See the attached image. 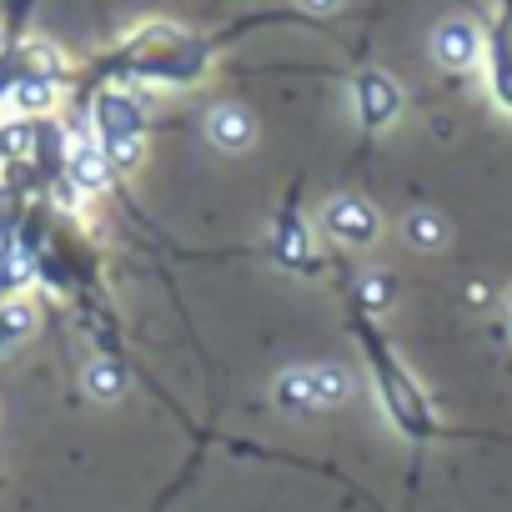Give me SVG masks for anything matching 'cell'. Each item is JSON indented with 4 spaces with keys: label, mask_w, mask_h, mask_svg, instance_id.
<instances>
[{
    "label": "cell",
    "mask_w": 512,
    "mask_h": 512,
    "mask_svg": "<svg viewBox=\"0 0 512 512\" xmlns=\"http://www.w3.org/2000/svg\"><path fill=\"white\" fill-rule=\"evenodd\" d=\"M377 211L362 201V196H332L322 206V231L342 246H372L377 241Z\"/></svg>",
    "instance_id": "1"
},
{
    "label": "cell",
    "mask_w": 512,
    "mask_h": 512,
    "mask_svg": "<svg viewBox=\"0 0 512 512\" xmlns=\"http://www.w3.org/2000/svg\"><path fill=\"white\" fill-rule=\"evenodd\" d=\"M487 71H492L497 101L512 111V0H502V11H497V21H492V36H487Z\"/></svg>",
    "instance_id": "2"
},
{
    "label": "cell",
    "mask_w": 512,
    "mask_h": 512,
    "mask_svg": "<svg viewBox=\"0 0 512 512\" xmlns=\"http://www.w3.org/2000/svg\"><path fill=\"white\" fill-rule=\"evenodd\" d=\"M432 51H437L442 66L462 71V66H472V61L482 56V41H477V31H472L467 21H442V26L432 31Z\"/></svg>",
    "instance_id": "3"
},
{
    "label": "cell",
    "mask_w": 512,
    "mask_h": 512,
    "mask_svg": "<svg viewBox=\"0 0 512 512\" xmlns=\"http://www.w3.org/2000/svg\"><path fill=\"white\" fill-rule=\"evenodd\" d=\"M397 106H402V96H397V86H392L382 71H367V76L357 81V111H362L367 126H387V121L397 116Z\"/></svg>",
    "instance_id": "4"
},
{
    "label": "cell",
    "mask_w": 512,
    "mask_h": 512,
    "mask_svg": "<svg viewBox=\"0 0 512 512\" xmlns=\"http://www.w3.org/2000/svg\"><path fill=\"white\" fill-rule=\"evenodd\" d=\"M206 136H211L216 151H246L251 136H256V126H251V116L241 106H216L206 116Z\"/></svg>",
    "instance_id": "5"
},
{
    "label": "cell",
    "mask_w": 512,
    "mask_h": 512,
    "mask_svg": "<svg viewBox=\"0 0 512 512\" xmlns=\"http://www.w3.org/2000/svg\"><path fill=\"white\" fill-rule=\"evenodd\" d=\"M71 186L76 191H106V181H111V161H106V151H101V141H81V146H71Z\"/></svg>",
    "instance_id": "6"
},
{
    "label": "cell",
    "mask_w": 512,
    "mask_h": 512,
    "mask_svg": "<svg viewBox=\"0 0 512 512\" xmlns=\"http://www.w3.org/2000/svg\"><path fill=\"white\" fill-rule=\"evenodd\" d=\"M96 121H101V136H141V106H136L126 91L101 96Z\"/></svg>",
    "instance_id": "7"
},
{
    "label": "cell",
    "mask_w": 512,
    "mask_h": 512,
    "mask_svg": "<svg viewBox=\"0 0 512 512\" xmlns=\"http://www.w3.org/2000/svg\"><path fill=\"white\" fill-rule=\"evenodd\" d=\"M81 387H86L96 402H116V397L126 392V367H121V362H106V357H96V362L81 372Z\"/></svg>",
    "instance_id": "8"
},
{
    "label": "cell",
    "mask_w": 512,
    "mask_h": 512,
    "mask_svg": "<svg viewBox=\"0 0 512 512\" xmlns=\"http://www.w3.org/2000/svg\"><path fill=\"white\" fill-rule=\"evenodd\" d=\"M307 377H312V402L317 407H337V402L352 397V377L342 367H307Z\"/></svg>",
    "instance_id": "9"
},
{
    "label": "cell",
    "mask_w": 512,
    "mask_h": 512,
    "mask_svg": "<svg viewBox=\"0 0 512 512\" xmlns=\"http://www.w3.org/2000/svg\"><path fill=\"white\" fill-rule=\"evenodd\" d=\"M277 407L282 412H317V402H312V377H307V367H297V372H282L277 377Z\"/></svg>",
    "instance_id": "10"
},
{
    "label": "cell",
    "mask_w": 512,
    "mask_h": 512,
    "mask_svg": "<svg viewBox=\"0 0 512 512\" xmlns=\"http://www.w3.org/2000/svg\"><path fill=\"white\" fill-rule=\"evenodd\" d=\"M0 332H6L11 342H26V337L36 332V307H31L26 297H16V302H0Z\"/></svg>",
    "instance_id": "11"
},
{
    "label": "cell",
    "mask_w": 512,
    "mask_h": 512,
    "mask_svg": "<svg viewBox=\"0 0 512 512\" xmlns=\"http://www.w3.org/2000/svg\"><path fill=\"white\" fill-rule=\"evenodd\" d=\"M56 101V81H46V76H31V81H21L16 86V111H46Z\"/></svg>",
    "instance_id": "12"
},
{
    "label": "cell",
    "mask_w": 512,
    "mask_h": 512,
    "mask_svg": "<svg viewBox=\"0 0 512 512\" xmlns=\"http://www.w3.org/2000/svg\"><path fill=\"white\" fill-rule=\"evenodd\" d=\"M101 151H106V161H111V171L121 166V171H131V166H141V136H101Z\"/></svg>",
    "instance_id": "13"
},
{
    "label": "cell",
    "mask_w": 512,
    "mask_h": 512,
    "mask_svg": "<svg viewBox=\"0 0 512 512\" xmlns=\"http://www.w3.org/2000/svg\"><path fill=\"white\" fill-rule=\"evenodd\" d=\"M407 236H412L417 246H442L447 226H442V216H432V211H417V216L407 221Z\"/></svg>",
    "instance_id": "14"
},
{
    "label": "cell",
    "mask_w": 512,
    "mask_h": 512,
    "mask_svg": "<svg viewBox=\"0 0 512 512\" xmlns=\"http://www.w3.org/2000/svg\"><path fill=\"white\" fill-rule=\"evenodd\" d=\"M26 151H31V126H26V121H6V126H0V156L16 161V156H26Z\"/></svg>",
    "instance_id": "15"
},
{
    "label": "cell",
    "mask_w": 512,
    "mask_h": 512,
    "mask_svg": "<svg viewBox=\"0 0 512 512\" xmlns=\"http://www.w3.org/2000/svg\"><path fill=\"white\" fill-rule=\"evenodd\" d=\"M387 292H392V282H387V277H372V282L362 287V297H367V307H372V312H382V307H387Z\"/></svg>",
    "instance_id": "16"
},
{
    "label": "cell",
    "mask_w": 512,
    "mask_h": 512,
    "mask_svg": "<svg viewBox=\"0 0 512 512\" xmlns=\"http://www.w3.org/2000/svg\"><path fill=\"white\" fill-rule=\"evenodd\" d=\"M297 6H302V11H312V16H332V11L342 6V0H297Z\"/></svg>",
    "instance_id": "17"
},
{
    "label": "cell",
    "mask_w": 512,
    "mask_h": 512,
    "mask_svg": "<svg viewBox=\"0 0 512 512\" xmlns=\"http://www.w3.org/2000/svg\"><path fill=\"white\" fill-rule=\"evenodd\" d=\"M11 256H16V251H11V241H6V231H0V267H11Z\"/></svg>",
    "instance_id": "18"
},
{
    "label": "cell",
    "mask_w": 512,
    "mask_h": 512,
    "mask_svg": "<svg viewBox=\"0 0 512 512\" xmlns=\"http://www.w3.org/2000/svg\"><path fill=\"white\" fill-rule=\"evenodd\" d=\"M11 347H16V342H11V337H6V332H0V357H6V352H11Z\"/></svg>",
    "instance_id": "19"
},
{
    "label": "cell",
    "mask_w": 512,
    "mask_h": 512,
    "mask_svg": "<svg viewBox=\"0 0 512 512\" xmlns=\"http://www.w3.org/2000/svg\"><path fill=\"white\" fill-rule=\"evenodd\" d=\"M507 317H512V292H507Z\"/></svg>",
    "instance_id": "20"
}]
</instances>
